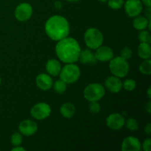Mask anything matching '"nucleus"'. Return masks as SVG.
Returning <instances> with one entry per match:
<instances>
[{
  "instance_id": "nucleus-1",
  "label": "nucleus",
  "mask_w": 151,
  "mask_h": 151,
  "mask_svg": "<svg viewBox=\"0 0 151 151\" xmlns=\"http://www.w3.org/2000/svg\"><path fill=\"white\" fill-rule=\"evenodd\" d=\"M81 49L79 43L72 37H66L58 41L55 53L60 61L65 63H75L79 59Z\"/></svg>"
},
{
  "instance_id": "nucleus-2",
  "label": "nucleus",
  "mask_w": 151,
  "mask_h": 151,
  "mask_svg": "<svg viewBox=\"0 0 151 151\" xmlns=\"http://www.w3.org/2000/svg\"><path fill=\"white\" fill-rule=\"evenodd\" d=\"M45 32L49 38L53 41H58L69 35L70 26L66 18L55 15L49 18L46 22Z\"/></svg>"
},
{
  "instance_id": "nucleus-3",
  "label": "nucleus",
  "mask_w": 151,
  "mask_h": 151,
  "mask_svg": "<svg viewBox=\"0 0 151 151\" xmlns=\"http://www.w3.org/2000/svg\"><path fill=\"white\" fill-rule=\"evenodd\" d=\"M109 69L111 74L117 78H125L130 71V65L128 60L121 56L114 57L110 60Z\"/></svg>"
},
{
  "instance_id": "nucleus-4",
  "label": "nucleus",
  "mask_w": 151,
  "mask_h": 151,
  "mask_svg": "<svg viewBox=\"0 0 151 151\" xmlns=\"http://www.w3.org/2000/svg\"><path fill=\"white\" fill-rule=\"evenodd\" d=\"M103 41L104 37L103 33L97 28H88L84 33V41L86 45L91 50H96L103 45Z\"/></svg>"
},
{
  "instance_id": "nucleus-5",
  "label": "nucleus",
  "mask_w": 151,
  "mask_h": 151,
  "mask_svg": "<svg viewBox=\"0 0 151 151\" xmlns=\"http://www.w3.org/2000/svg\"><path fill=\"white\" fill-rule=\"evenodd\" d=\"M60 79L64 81L66 84L73 83L81 77V69L78 65L74 63H66L63 68H61L60 73Z\"/></svg>"
},
{
  "instance_id": "nucleus-6",
  "label": "nucleus",
  "mask_w": 151,
  "mask_h": 151,
  "mask_svg": "<svg viewBox=\"0 0 151 151\" xmlns=\"http://www.w3.org/2000/svg\"><path fill=\"white\" fill-rule=\"evenodd\" d=\"M106 94L105 88L100 83H90L84 88L83 97L88 102L99 101Z\"/></svg>"
},
{
  "instance_id": "nucleus-7",
  "label": "nucleus",
  "mask_w": 151,
  "mask_h": 151,
  "mask_svg": "<svg viewBox=\"0 0 151 151\" xmlns=\"http://www.w3.org/2000/svg\"><path fill=\"white\" fill-rule=\"evenodd\" d=\"M51 114V108L46 103H38L35 104L30 110V114L37 120L47 119Z\"/></svg>"
},
{
  "instance_id": "nucleus-8",
  "label": "nucleus",
  "mask_w": 151,
  "mask_h": 151,
  "mask_svg": "<svg viewBox=\"0 0 151 151\" xmlns=\"http://www.w3.org/2000/svg\"><path fill=\"white\" fill-rule=\"evenodd\" d=\"M33 10L30 4L27 2H22L16 7L14 15L16 19L19 22H26L32 16Z\"/></svg>"
},
{
  "instance_id": "nucleus-9",
  "label": "nucleus",
  "mask_w": 151,
  "mask_h": 151,
  "mask_svg": "<svg viewBox=\"0 0 151 151\" xmlns=\"http://www.w3.org/2000/svg\"><path fill=\"white\" fill-rule=\"evenodd\" d=\"M125 11L130 17H136L140 15L143 10V4L141 0H127L124 2Z\"/></svg>"
},
{
  "instance_id": "nucleus-10",
  "label": "nucleus",
  "mask_w": 151,
  "mask_h": 151,
  "mask_svg": "<svg viewBox=\"0 0 151 151\" xmlns=\"http://www.w3.org/2000/svg\"><path fill=\"white\" fill-rule=\"evenodd\" d=\"M106 125L114 131L120 130L125 125V119L119 113H114L109 115L106 118Z\"/></svg>"
},
{
  "instance_id": "nucleus-11",
  "label": "nucleus",
  "mask_w": 151,
  "mask_h": 151,
  "mask_svg": "<svg viewBox=\"0 0 151 151\" xmlns=\"http://www.w3.org/2000/svg\"><path fill=\"white\" fill-rule=\"evenodd\" d=\"M19 133L24 136L30 137L34 135L38 131V125L31 119H24L19 125Z\"/></svg>"
},
{
  "instance_id": "nucleus-12",
  "label": "nucleus",
  "mask_w": 151,
  "mask_h": 151,
  "mask_svg": "<svg viewBox=\"0 0 151 151\" xmlns=\"http://www.w3.org/2000/svg\"><path fill=\"white\" fill-rule=\"evenodd\" d=\"M141 148L142 144L139 139L132 136L124 139L121 146L122 151H139Z\"/></svg>"
},
{
  "instance_id": "nucleus-13",
  "label": "nucleus",
  "mask_w": 151,
  "mask_h": 151,
  "mask_svg": "<svg viewBox=\"0 0 151 151\" xmlns=\"http://www.w3.org/2000/svg\"><path fill=\"white\" fill-rule=\"evenodd\" d=\"M96 59L99 61L107 62L110 61L114 55V52L111 48L107 46H100L97 49H96V52L94 53Z\"/></svg>"
},
{
  "instance_id": "nucleus-14",
  "label": "nucleus",
  "mask_w": 151,
  "mask_h": 151,
  "mask_svg": "<svg viewBox=\"0 0 151 151\" xmlns=\"http://www.w3.org/2000/svg\"><path fill=\"white\" fill-rule=\"evenodd\" d=\"M35 83L38 88L43 91H48L52 87V78L50 75L46 73L39 74L35 78Z\"/></svg>"
},
{
  "instance_id": "nucleus-15",
  "label": "nucleus",
  "mask_w": 151,
  "mask_h": 151,
  "mask_svg": "<svg viewBox=\"0 0 151 151\" xmlns=\"http://www.w3.org/2000/svg\"><path fill=\"white\" fill-rule=\"evenodd\" d=\"M105 86L112 93H118L122 88V81L119 78L112 75L106 78L105 81Z\"/></svg>"
},
{
  "instance_id": "nucleus-16",
  "label": "nucleus",
  "mask_w": 151,
  "mask_h": 151,
  "mask_svg": "<svg viewBox=\"0 0 151 151\" xmlns=\"http://www.w3.org/2000/svg\"><path fill=\"white\" fill-rule=\"evenodd\" d=\"M61 68L60 61L54 58L48 60L46 63V70L50 76L56 77L59 75Z\"/></svg>"
},
{
  "instance_id": "nucleus-17",
  "label": "nucleus",
  "mask_w": 151,
  "mask_h": 151,
  "mask_svg": "<svg viewBox=\"0 0 151 151\" xmlns=\"http://www.w3.org/2000/svg\"><path fill=\"white\" fill-rule=\"evenodd\" d=\"M78 60H80L83 64H95L97 61L94 53L91 51V49L81 50Z\"/></svg>"
},
{
  "instance_id": "nucleus-18",
  "label": "nucleus",
  "mask_w": 151,
  "mask_h": 151,
  "mask_svg": "<svg viewBox=\"0 0 151 151\" xmlns=\"http://www.w3.org/2000/svg\"><path fill=\"white\" fill-rule=\"evenodd\" d=\"M134 22H133V26L137 30H143L146 29V28L148 27L149 30H150V22L151 19H147L145 16H137L134 17Z\"/></svg>"
},
{
  "instance_id": "nucleus-19",
  "label": "nucleus",
  "mask_w": 151,
  "mask_h": 151,
  "mask_svg": "<svg viewBox=\"0 0 151 151\" xmlns=\"http://www.w3.org/2000/svg\"><path fill=\"white\" fill-rule=\"evenodd\" d=\"M75 106H74L72 103H65L60 106V113L63 117L67 118H72L75 114Z\"/></svg>"
},
{
  "instance_id": "nucleus-20",
  "label": "nucleus",
  "mask_w": 151,
  "mask_h": 151,
  "mask_svg": "<svg viewBox=\"0 0 151 151\" xmlns=\"http://www.w3.org/2000/svg\"><path fill=\"white\" fill-rule=\"evenodd\" d=\"M138 55L142 59H150L151 56V47L149 43H141L137 50Z\"/></svg>"
},
{
  "instance_id": "nucleus-21",
  "label": "nucleus",
  "mask_w": 151,
  "mask_h": 151,
  "mask_svg": "<svg viewBox=\"0 0 151 151\" xmlns=\"http://www.w3.org/2000/svg\"><path fill=\"white\" fill-rule=\"evenodd\" d=\"M140 72L143 75H150L151 74V60L150 59H145L139 66Z\"/></svg>"
},
{
  "instance_id": "nucleus-22",
  "label": "nucleus",
  "mask_w": 151,
  "mask_h": 151,
  "mask_svg": "<svg viewBox=\"0 0 151 151\" xmlns=\"http://www.w3.org/2000/svg\"><path fill=\"white\" fill-rule=\"evenodd\" d=\"M53 88L58 94H63L66 90V83L62 80H58L53 83Z\"/></svg>"
},
{
  "instance_id": "nucleus-23",
  "label": "nucleus",
  "mask_w": 151,
  "mask_h": 151,
  "mask_svg": "<svg viewBox=\"0 0 151 151\" xmlns=\"http://www.w3.org/2000/svg\"><path fill=\"white\" fill-rule=\"evenodd\" d=\"M138 38L141 43H149V44H150L151 35L149 30H146V29L141 30V32L139 34Z\"/></svg>"
},
{
  "instance_id": "nucleus-24",
  "label": "nucleus",
  "mask_w": 151,
  "mask_h": 151,
  "mask_svg": "<svg viewBox=\"0 0 151 151\" xmlns=\"http://www.w3.org/2000/svg\"><path fill=\"white\" fill-rule=\"evenodd\" d=\"M125 125L126 126L127 129L131 131H136L139 128L138 122L134 118H129L125 122Z\"/></svg>"
},
{
  "instance_id": "nucleus-25",
  "label": "nucleus",
  "mask_w": 151,
  "mask_h": 151,
  "mask_svg": "<svg viewBox=\"0 0 151 151\" xmlns=\"http://www.w3.org/2000/svg\"><path fill=\"white\" fill-rule=\"evenodd\" d=\"M23 141V137H22V134L21 133L16 132L11 136L10 138V142H11L12 145L19 146L20 145Z\"/></svg>"
},
{
  "instance_id": "nucleus-26",
  "label": "nucleus",
  "mask_w": 151,
  "mask_h": 151,
  "mask_svg": "<svg viewBox=\"0 0 151 151\" xmlns=\"http://www.w3.org/2000/svg\"><path fill=\"white\" fill-rule=\"evenodd\" d=\"M136 86H137V83L133 79H127L122 83V88H125L126 91H133L135 89Z\"/></svg>"
},
{
  "instance_id": "nucleus-27",
  "label": "nucleus",
  "mask_w": 151,
  "mask_h": 151,
  "mask_svg": "<svg viewBox=\"0 0 151 151\" xmlns=\"http://www.w3.org/2000/svg\"><path fill=\"white\" fill-rule=\"evenodd\" d=\"M108 6L113 10H119L123 6L124 0H108Z\"/></svg>"
},
{
  "instance_id": "nucleus-28",
  "label": "nucleus",
  "mask_w": 151,
  "mask_h": 151,
  "mask_svg": "<svg viewBox=\"0 0 151 151\" xmlns=\"http://www.w3.org/2000/svg\"><path fill=\"white\" fill-rule=\"evenodd\" d=\"M89 106H88V110L92 114H97L101 110L100 103L98 101L96 102H89Z\"/></svg>"
},
{
  "instance_id": "nucleus-29",
  "label": "nucleus",
  "mask_w": 151,
  "mask_h": 151,
  "mask_svg": "<svg viewBox=\"0 0 151 151\" xmlns=\"http://www.w3.org/2000/svg\"><path fill=\"white\" fill-rule=\"evenodd\" d=\"M133 55L132 50L128 47H125L124 48H122L120 51V56L123 58H125V60H128V59L131 58Z\"/></svg>"
},
{
  "instance_id": "nucleus-30",
  "label": "nucleus",
  "mask_w": 151,
  "mask_h": 151,
  "mask_svg": "<svg viewBox=\"0 0 151 151\" xmlns=\"http://www.w3.org/2000/svg\"><path fill=\"white\" fill-rule=\"evenodd\" d=\"M150 145H151V139L147 138L143 142L142 145V147L145 151H150Z\"/></svg>"
},
{
  "instance_id": "nucleus-31",
  "label": "nucleus",
  "mask_w": 151,
  "mask_h": 151,
  "mask_svg": "<svg viewBox=\"0 0 151 151\" xmlns=\"http://www.w3.org/2000/svg\"><path fill=\"white\" fill-rule=\"evenodd\" d=\"M145 132L147 134V135H150L151 134V124L147 123V125L145 127Z\"/></svg>"
},
{
  "instance_id": "nucleus-32",
  "label": "nucleus",
  "mask_w": 151,
  "mask_h": 151,
  "mask_svg": "<svg viewBox=\"0 0 151 151\" xmlns=\"http://www.w3.org/2000/svg\"><path fill=\"white\" fill-rule=\"evenodd\" d=\"M145 17H147L148 19H151V7H147V9L145 10Z\"/></svg>"
},
{
  "instance_id": "nucleus-33",
  "label": "nucleus",
  "mask_w": 151,
  "mask_h": 151,
  "mask_svg": "<svg viewBox=\"0 0 151 151\" xmlns=\"http://www.w3.org/2000/svg\"><path fill=\"white\" fill-rule=\"evenodd\" d=\"M54 5H55V7L56 9H58V10H60V9H61L63 4H62V2L60 1H56L55 2Z\"/></svg>"
},
{
  "instance_id": "nucleus-34",
  "label": "nucleus",
  "mask_w": 151,
  "mask_h": 151,
  "mask_svg": "<svg viewBox=\"0 0 151 151\" xmlns=\"http://www.w3.org/2000/svg\"><path fill=\"white\" fill-rule=\"evenodd\" d=\"M141 1L146 7H151V0H141Z\"/></svg>"
},
{
  "instance_id": "nucleus-35",
  "label": "nucleus",
  "mask_w": 151,
  "mask_h": 151,
  "mask_svg": "<svg viewBox=\"0 0 151 151\" xmlns=\"http://www.w3.org/2000/svg\"><path fill=\"white\" fill-rule=\"evenodd\" d=\"M12 151H25V149L24 148V147H21L20 145L15 146V147L12 149Z\"/></svg>"
},
{
  "instance_id": "nucleus-36",
  "label": "nucleus",
  "mask_w": 151,
  "mask_h": 151,
  "mask_svg": "<svg viewBox=\"0 0 151 151\" xmlns=\"http://www.w3.org/2000/svg\"><path fill=\"white\" fill-rule=\"evenodd\" d=\"M145 109L148 114H150L151 112V102L150 101H149L148 103H147V105H146L145 106Z\"/></svg>"
},
{
  "instance_id": "nucleus-37",
  "label": "nucleus",
  "mask_w": 151,
  "mask_h": 151,
  "mask_svg": "<svg viewBox=\"0 0 151 151\" xmlns=\"http://www.w3.org/2000/svg\"><path fill=\"white\" fill-rule=\"evenodd\" d=\"M66 1H69V2H78L80 0H66Z\"/></svg>"
},
{
  "instance_id": "nucleus-38",
  "label": "nucleus",
  "mask_w": 151,
  "mask_h": 151,
  "mask_svg": "<svg viewBox=\"0 0 151 151\" xmlns=\"http://www.w3.org/2000/svg\"><path fill=\"white\" fill-rule=\"evenodd\" d=\"M147 95H148L149 98H150V87H149L148 90H147Z\"/></svg>"
},
{
  "instance_id": "nucleus-39",
  "label": "nucleus",
  "mask_w": 151,
  "mask_h": 151,
  "mask_svg": "<svg viewBox=\"0 0 151 151\" xmlns=\"http://www.w3.org/2000/svg\"><path fill=\"white\" fill-rule=\"evenodd\" d=\"M97 1H100V2H106V1H107L108 0H97Z\"/></svg>"
},
{
  "instance_id": "nucleus-40",
  "label": "nucleus",
  "mask_w": 151,
  "mask_h": 151,
  "mask_svg": "<svg viewBox=\"0 0 151 151\" xmlns=\"http://www.w3.org/2000/svg\"><path fill=\"white\" fill-rule=\"evenodd\" d=\"M1 77H0V85H1Z\"/></svg>"
}]
</instances>
